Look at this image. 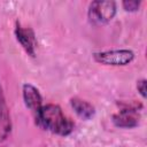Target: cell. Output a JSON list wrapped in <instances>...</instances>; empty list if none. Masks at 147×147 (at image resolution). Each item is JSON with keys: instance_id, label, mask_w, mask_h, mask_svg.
<instances>
[{"instance_id": "1", "label": "cell", "mask_w": 147, "mask_h": 147, "mask_svg": "<svg viewBox=\"0 0 147 147\" xmlns=\"http://www.w3.org/2000/svg\"><path fill=\"white\" fill-rule=\"evenodd\" d=\"M34 124L44 131L60 137H68L75 129V123L64 115L56 103H46L33 114Z\"/></svg>"}, {"instance_id": "2", "label": "cell", "mask_w": 147, "mask_h": 147, "mask_svg": "<svg viewBox=\"0 0 147 147\" xmlns=\"http://www.w3.org/2000/svg\"><path fill=\"white\" fill-rule=\"evenodd\" d=\"M117 5L113 0H93L87 8L88 21L93 24L109 23L116 15Z\"/></svg>"}, {"instance_id": "3", "label": "cell", "mask_w": 147, "mask_h": 147, "mask_svg": "<svg viewBox=\"0 0 147 147\" xmlns=\"http://www.w3.org/2000/svg\"><path fill=\"white\" fill-rule=\"evenodd\" d=\"M93 60L96 63L111 67H124L134 60V52L131 49H110L93 53Z\"/></svg>"}, {"instance_id": "4", "label": "cell", "mask_w": 147, "mask_h": 147, "mask_svg": "<svg viewBox=\"0 0 147 147\" xmlns=\"http://www.w3.org/2000/svg\"><path fill=\"white\" fill-rule=\"evenodd\" d=\"M111 122L121 129H133L139 125L140 114L138 105L124 103L122 108L111 116Z\"/></svg>"}, {"instance_id": "5", "label": "cell", "mask_w": 147, "mask_h": 147, "mask_svg": "<svg viewBox=\"0 0 147 147\" xmlns=\"http://www.w3.org/2000/svg\"><path fill=\"white\" fill-rule=\"evenodd\" d=\"M14 34L17 40V42L21 45V47L24 49V52L31 56H36V49H37V39L34 31L29 28L22 25L20 22H16L15 29H14Z\"/></svg>"}, {"instance_id": "6", "label": "cell", "mask_w": 147, "mask_h": 147, "mask_svg": "<svg viewBox=\"0 0 147 147\" xmlns=\"http://www.w3.org/2000/svg\"><path fill=\"white\" fill-rule=\"evenodd\" d=\"M13 130V122L9 111V107L6 101L2 85L0 84V147L7 142Z\"/></svg>"}, {"instance_id": "7", "label": "cell", "mask_w": 147, "mask_h": 147, "mask_svg": "<svg viewBox=\"0 0 147 147\" xmlns=\"http://www.w3.org/2000/svg\"><path fill=\"white\" fill-rule=\"evenodd\" d=\"M22 98L24 106L33 114L42 106V96L40 91L30 83H25L22 85Z\"/></svg>"}, {"instance_id": "8", "label": "cell", "mask_w": 147, "mask_h": 147, "mask_svg": "<svg viewBox=\"0 0 147 147\" xmlns=\"http://www.w3.org/2000/svg\"><path fill=\"white\" fill-rule=\"evenodd\" d=\"M69 103H70V107L76 113V115L84 121H88V119L93 118L95 115L94 106L82 98H78V96L70 98Z\"/></svg>"}, {"instance_id": "9", "label": "cell", "mask_w": 147, "mask_h": 147, "mask_svg": "<svg viewBox=\"0 0 147 147\" xmlns=\"http://www.w3.org/2000/svg\"><path fill=\"white\" fill-rule=\"evenodd\" d=\"M140 6H141L140 0H124V1H122V7L125 11H130V13L137 11V10H139Z\"/></svg>"}, {"instance_id": "10", "label": "cell", "mask_w": 147, "mask_h": 147, "mask_svg": "<svg viewBox=\"0 0 147 147\" xmlns=\"http://www.w3.org/2000/svg\"><path fill=\"white\" fill-rule=\"evenodd\" d=\"M146 86H147L146 78H140V79L137 80L136 87H137V91L139 92V94L141 95L142 99H146Z\"/></svg>"}]
</instances>
